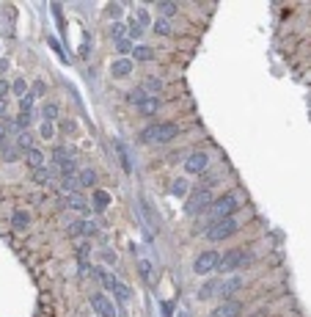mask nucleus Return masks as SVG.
<instances>
[{"instance_id": "nucleus-1", "label": "nucleus", "mask_w": 311, "mask_h": 317, "mask_svg": "<svg viewBox=\"0 0 311 317\" xmlns=\"http://www.w3.org/2000/svg\"><path fill=\"white\" fill-rule=\"evenodd\" d=\"M179 135V124L174 121H163V124H149V127L141 133L143 144H168Z\"/></svg>"}, {"instance_id": "nucleus-2", "label": "nucleus", "mask_w": 311, "mask_h": 317, "mask_svg": "<svg viewBox=\"0 0 311 317\" xmlns=\"http://www.w3.org/2000/svg\"><path fill=\"white\" fill-rule=\"evenodd\" d=\"M234 232H237V221L234 218H223V221H212L204 234H207L212 243H220V240H226V237H231Z\"/></svg>"}, {"instance_id": "nucleus-3", "label": "nucleus", "mask_w": 311, "mask_h": 317, "mask_svg": "<svg viewBox=\"0 0 311 317\" xmlns=\"http://www.w3.org/2000/svg\"><path fill=\"white\" fill-rule=\"evenodd\" d=\"M234 210H237V199L231 196V193H226V196L215 199L207 213L212 215V221H223V218H231V213H234Z\"/></svg>"}, {"instance_id": "nucleus-4", "label": "nucleus", "mask_w": 311, "mask_h": 317, "mask_svg": "<svg viewBox=\"0 0 311 317\" xmlns=\"http://www.w3.org/2000/svg\"><path fill=\"white\" fill-rule=\"evenodd\" d=\"M243 262H251V257H245V251H240V249H231V251H226V254L218 257L215 270H218V273H231V270L240 267Z\"/></svg>"}, {"instance_id": "nucleus-5", "label": "nucleus", "mask_w": 311, "mask_h": 317, "mask_svg": "<svg viewBox=\"0 0 311 317\" xmlns=\"http://www.w3.org/2000/svg\"><path fill=\"white\" fill-rule=\"evenodd\" d=\"M212 204V196H210V190L201 188V190H196L193 196L187 199V204H185V213L187 215H198V213H207Z\"/></svg>"}, {"instance_id": "nucleus-6", "label": "nucleus", "mask_w": 311, "mask_h": 317, "mask_svg": "<svg viewBox=\"0 0 311 317\" xmlns=\"http://www.w3.org/2000/svg\"><path fill=\"white\" fill-rule=\"evenodd\" d=\"M218 251H204V254H198L196 257V262H193V270L198 276H207L210 270H215V265H218Z\"/></svg>"}, {"instance_id": "nucleus-7", "label": "nucleus", "mask_w": 311, "mask_h": 317, "mask_svg": "<svg viewBox=\"0 0 311 317\" xmlns=\"http://www.w3.org/2000/svg\"><path fill=\"white\" fill-rule=\"evenodd\" d=\"M207 163H210V157H207L204 152H193L185 160V171L187 174H204L207 171Z\"/></svg>"}, {"instance_id": "nucleus-8", "label": "nucleus", "mask_w": 311, "mask_h": 317, "mask_svg": "<svg viewBox=\"0 0 311 317\" xmlns=\"http://www.w3.org/2000/svg\"><path fill=\"white\" fill-rule=\"evenodd\" d=\"M91 306L99 312L102 317H116V306H113V300L105 298L102 292H97V295H91Z\"/></svg>"}, {"instance_id": "nucleus-9", "label": "nucleus", "mask_w": 311, "mask_h": 317, "mask_svg": "<svg viewBox=\"0 0 311 317\" xmlns=\"http://www.w3.org/2000/svg\"><path fill=\"white\" fill-rule=\"evenodd\" d=\"M210 317H240V303H237V300H226V303H220V306L212 309Z\"/></svg>"}, {"instance_id": "nucleus-10", "label": "nucleus", "mask_w": 311, "mask_h": 317, "mask_svg": "<svg viewBox=\"0 0 311 317\" xmlns=\"http://www.w3.org/2000/svg\"><path fill=\"white\" fill-rule=\"evenodd\" d=\"M132 69H135V64L130 58H118V61L110 64V75L113 77H127V75H132Z\"/></svg>"}, {"instance_id": "nucleus-11", "label": "nucleus", "mask_w": 311, "mask_h": 317, "mask_svg": "<svg viewBox=\"0 0 311 317\" xmlns=\"http://www.w3.org/2000/svg\"><path fill=\"white\" fill-rule=\"evenodd\" d=\"M69 234H97V223L94 221H72L69 223Z\"/></svg>"}, {"instance_id": "nucleus-12", "label": "nucleus", "mask_w": 311, "mask_h": 317, "mask_svg": "<svg viewBox=\"0 0 311 317\" xmlns=\"http://www.w3.org/2000/svg\"><path fill=\"white\" fill-rule=\"evenodd\" d=\"M243 284H245V279H243V276H231L229 282H223V284H220V298H231V295H234V292L240 290Z\"/></svg>"}, {"instance_id": "nucleus-13", "label": "nucleus", "mask_w": 311, "mask_h": 317, "mask_svg": "<svg viewBox=\"0 0 311 317\" xmlns=\"http://www.w3.org/2000/svg\"><path fill=\"white\" fill-rule=\"evenodd\" d=\"M77 182H80V188H94V185H97V171H91V168H83V171H80V177H77Z\"/></svg>"}, {"instance_id": "nucleus-14", "label": "nucleus", "mask_w": 311, "mask_h": 317, "mask_svg": "<svg viewBox=\"0 0 311 317\" xmlns=\"http://www.w3.org/2000/svg\"><path fill=\"white\" fill-rule=\"evenodd\" d=\"M113 298H118V300H132V290H130V287H127V284H121V282H116V287H113Z\"/></svg>"}, {"instance_id": "nucleus-15", "label": "nucleus", "mask_w": 311, "mask_h": 317, "mask_svg": "<svg viewBox=\"0 0 311 317\" xmlns=\"http://www.w3.org/2000/svg\"><path fill=\"white\" fill-rule=\"evenodd\" d=\"M132 55H135V61H151L154 58V50L146 47V44H138V47H132Z\"/></svg>"}, {"instance_id": "nucleus-16", "label": "nucleus", "mask_w": 311, "mask_h": 317, "mask_svg": "<svg viewBox=\"0 0 311 317\" xmlns=\"http://www.w3.org/2000/svg\"><path fill=\"white\" fill-rule=\"evenodd\" d=\"M42 163H44V154L39 149H28V166H33L36 171V168H42Z\"/></svg>"}, {"instance_id": "nucleus-17", "label": "nucleus", "mask_w": 311, "mask_h": 317, "mask_svg": "<svg viewBox=\"0 0 311 317\" xmlns=\"http://www.w3.org/2000/svg\"><path fill=\"white\" fill-rule=\"evenodd\" d=\"M116 152H118V157H121V166H124V171H132V160H130V154H127L124 144H118V141H116Z\"/></svg>"}, {"instance_id": "nucleus-18", "label": "nucleus", "mask_w": 311, "mask_h": 317, "mask_svg": "<svg viewBox=\"0 0 311 317\" xmlns=\"http://www.w3.org/2000/svg\"><path fill=\"white\" fill-rule=\"evenodd\" d=\"M127 100H130L132 105H143L146 100H149V97H146V91H143V88H132V91L127 94Z\"/></svg>"}, {"instance_id": "nucleus-19", "label": "nucleus", "mask_w": 311, "mask_h": 317, "mask_svg": "<svg viewBox=\"0 0 311 317\" xmlns=\"http://www.w3.org/2000/svg\"><path fill=\"white\" fill-rule=\"evenodd\" d=\"M157 11H160L163 19H165V17H174V14L179 11V6L177 3H157Z\"/></svg>"}, {"instance_id": "nucleus-20", "label": "nucleus", "mask_w": 311, "mask_h": 317, "mask_svg": "<svg viewBox=\"0 0 311 317\" xmlns=\"http://www.w3.org/2000/svg\"><path fill=\"white\" fill-rule=\"evenodd\" d=\"M110 36H113V42H124L127 25H121V22H113V28H110Z\"/></svg>"}, {"instance_id": "nucleus-21", "label": "nucleus", "mask_w": 311, "mask_h": 317, "mask_svg": "<svg viewBox=\"0 0 311 317\" xmlns=\"http://www.w3.org/2000/svg\"><path fill=\"white\" fill-rule=\"evenodd\" d=\"M42 116H44V121H55V119H58V105L47 102V105H44V111H42Z\"/></svg>"}, {"instance_id": "nucleus-22", "label": "nucleus", "mask_w": 311, "mask_h": 317, "mask_svg": "<svg viewBox=\"0 0 311 317\" xmlns=\"http://www.w3.org/2000/svg\"><path fill=\"white\" fill-rule=\"evenodd\" d=\"M215 290H220V284H218V282H207V284L201 287V290H198V298H201V300H207V298H210V295H212Z\"/></svg>"}, {"instance_id": "nucleus-23", "label": "nucleus", "mask_w": 311, "mask_h": 317, "mask_svg": "<svg viewBox=\"0 0 311 317\" xmlns=\"http://www.w3.org/2000/svg\"><path fill=\"white\" fill-rule=\"evenodd\" d=\"M11 91H14V94L19 97V100H22V97L28 94V86H25V77H17V80H14V83H11Z\"/></svg>"}, {"instance_id": "nucleus-24", "label": "nucleus", "mask_w": 311, "mask_h": 317, "mask_svg": "<svg viewBox=\"0 0 311 317\" xmlns=\"http://www.w3.org/2000/svg\"><path fill=\"white\" fill-rule=\"evenodd\" d=\"M171 193H174V196H187V182L185 180H174L171 182Z\"/></svg>"}, {"instance_id": "nucleus-25", "label": "nucleus", "mask_w": 311, "mask_h": 317, "mask_svg": "<svg viewBox=\"0 0 311 317\" xmlns=\"http://www.w3.org/2000/svg\"><path fill=\"white\" fill-rule=\"evenodd\" d=\"M33 177H36L39 182H50L52 177H55V168H36Z\"/></svg>"}, {"instance_id": "nucleus-26", "label": "nucleus", "mask_w": 311, "mask_h": 317, "mask_svg": "<svg viewBox=\"0 0 311 317\" xmlns=\"http://www.w3.org/2000/svg\"><path fill=\"white\" fill-rule=\"evenodd\" d=\"M11 223H14V229H25V226H28V213L17 210V213H14V218H11Z\"/></svg>"}, {"instance_id": "nucleus-27", "label": "nucleus", "mask_w": 311, "mask_h": 317, "mask_svg": "<svg viewBox=\"0 0 311 317\" xmlns=\"http://www.w3.org/2000/svg\"><path fill=\"white\" fill-rule=\"evenodd\" d=\"M127 36H130L132 42H135V39H141V36H143V25H138V22L132 19V22L127 25Z\"/></svg>"}, {"instance_id": "nucleus-28", "label": "nucleus", "mask_w": 311, "mask_h": 317, "mask_svg": "<svg viewBox=\"0 0 311 317\" xmlns=\"http://www.w3.org/2000/svg\"><path fill=\"white\" fill-rule=\"evenodd\" d=\"M154 33H160V36H168L171 33V25H168V19H154Z\"/></svg>"}, {"instance_id": "nucleus-29", "label": "nucleus", "mask_w": 311, "mask_h": 317, "mask_svg": "<svg viewBox=\"0 0 311 317\" xmlns=\"http://www.w3.org/2000/svg\"><path fill=\"white\" fill-rule=\"evenodd\" d=\"M66 204H69V207H75V210H80V213H85V210H88V207H85V201H83L80 196H75V193H69Z\"/></svg>"}, {"instance_id": "nucleus-30", "label": "nucleus", "mask_w": 311, "mask_h": 317, "mask_svg": "<svg viewBox=\"0 0 311 317\" xmlns=\"http://www.w3.org/2000/svg\"><path fill=\"white\" fill-rule=\"evenodd\" d=\"M160 88H163V80H160V77H149V80L143 83V91H154V94H157Z\"/></svg>"}, {"instance_id": "nucleus-31", "label": "nucleus", "mask_w": 311, "mask_h": 317, "mask_svg": "<svg viewBox=\"0 0 311 317\" xmlns=\"http://www.w3.org/2000/svg\"><path fill=\"white\" fill-rule=\"evenodd\" d=\"M94 201H97V207H99V210H105V207L110 204V196L105 193V190H97V193H94Z\"/></svg>"}, {"instance_id": "nucleus-32", "label": "nucleus", "mask_w": 311, "mask_h": 317, "mask_svg": "<svg viewBox=\"0 0 311 317\" xmlns=\"http://www.w3.org/2000/svg\"><path fill=\"white\" fill-rule=\"evenodd\" d=\"M61 174H64V177H75V174H77V163H75V160L61 163Z\"/></svg>"}, {"instance_id": "nucleus-33", "label": "nucleus", "mask_w": 311, "mask_h": 317, "mask_svg": "<svg viewBox=\"0 0 311 317\" xmlns=\"http://www.w3.org/2000/svg\"><path fill=\"white\" fill-rule=\"evenodd\" d=\"M135 22H138V25H149V9H135Z\"/></svg>"}, {"instance_id": "nucleus-34", "label": "nucleus", "mask_w": 311, "mask_h": 317, "mask_svg": "<svg viewBox=\"0 0 311 317\" xmlns=\"http://www.w3.org/2000/svg\"><path fill=\"white\" fill-rule=\"evenodd\" d=\"M61 188L66 190V193H75V190L80 188V182H77V180H72V177H64V182H61Z\"/></svg>"}, {"instance_id": "nucleus-35", "label": "nucleus", "mask_w": 311, "mask_h": 317, "mask_svg": "<svg viewBox=\"0 0 311 317\" xmlns=\"http://www.w3.org/2000/svg\"><path fill=\"white\" fill-rule=\"evenodd\" d=\"M52 160L61 166V163H66V160H72V157H69V152L64 149V146H58V149H55V154H52Z\"/></svg>"}, {"instance_id": "nucleus-36", "label": "nucleus", "mask_w": 311, "mask_h": 317, "mask_svg": "<svg viewBox=\"0 0 311 317\" xmlns=\"http://www.w3.org/2000/svg\"><path fill=\"white\" fill-rule=\"evenodd\" d=\"M33 94H25L22 100H19V108H22V113H31V108H33Z\"/></svg>"}, {"instance_id": "nucleus-37", "label": "nucleus", "mask_w": 311, "mask_h": 317, "mask_svg": "<svg viewBox=\"0 0 311 317\" xmlns=\"http://www.w3.org/2000/svg\"><path fill=\"white\" fill-rule=\"evenodd\" d=\"M157 108H160V102H157L154 97H151V100H146V102L141 105V111H143V113H154V111H157Z\"/></svg>"}, {"instance_id": "nucleus-38", "label": "nucleus", "mask_w": 311, "mask_h": 317, "mask_svg": "<svg viewBox=\"0 0 311 317\" xmlns=\"http://www.w3.org/2000/svg\"><path fill=\"white\" fill-rule=\"evenodd\" d=\"M14 124H17V130H25L31 124V113H19L17 119H14Z\"/></svg>"}, {"instance_id": "nucleus-39", "label": "nucleus", "mask_w": 311, "mask_h": 317, "mask_svg": "<svg viewBox=\"0 0 311 317\" xmlns=\"http://www.w3.org/2000/svg\"><path fill=\"white\" fill-rule=\"evenodd\" d=\"M17 146L28 152V149H31V135H28V133H19V135H17Z\"/></svg>"}, {"instance_id": "nucleus-40", "label": "nucleus", "mask_w": 311, "mask_h": 317, "mask_svg": "<svg viewBox=\"0 0 311 317\" xmlns=\"http://www.w3.org/2000/svg\"><path fill=\"white\" fill-rule=\"evenodd\" d=\"M52 135H55V127H52V121H44V124H42V138H47V141H50Z\"/></svg>"}, {"instance_id": "nucleus-41", "label": "nucleus", "mask_w": 311, "mask_h": 317, "mask_svg": "<svg viewBox=\"0 0 311 317\" xmlns=\"http://www.w3.org/2000/svg\"><path fill=\"white\" fill-rule=\"evenodd\" d=\"M121 11H124V9H121V6H118V3H110V6H108V17L118 19V17H121Z\"/></svg>"}, {"instance_id": "nucleus-42", "label": "nucleus", "mask_w": 311, "mask_h": 317, "mask_svg": "<svg viewBox=\"0 0 311 317\" xmlns=\"http://www.w3.org/2000/svg\"><path fill=\"white\" fill-rule=\"evenodd\" d=\"M116 47H118L121 52H132V47H135V44L130 42V39H124V42H116Z\"/></svg>"}, {"instance_id": "nucleus-43", "label": "nucleus", "mask_w": 311, "mask_h": 317, "mask_svg": "<svg viewBox=\"0 0 311 317\" xmlns=\"http://www.w3.org/2000/svg\"><path fill=\"white\" fill-rule=\"evenodd\" d=\"M138 267H141V276L146 279V282H149V279H151V265H149V262H141Z\"/></svg>"}, {"instance_id": "nucleus-44", "label": "nucleus", "mask_w": 311, "mask_h": 317, "mask_svg": "<svg viewBox=\"0 0 311 317\" xmlns=\"http://www.w3.org/2000/svg\"><path fill=\"white\" fill-rule=\"evenodd\" d=\"M39 94H44V83H42V80H36V83H33V97H39Z\"/></svg>"}, {"instance_id": "nucleus-45", "label": "nucleus", "mask_w": 311, "mask_h": 317, "mask_svg": "<svg viewBox=\"0 0 311 317\" xmlns=\"http://www.w3.org/2000/svg\"><path fill=\"white\" fill-rule=\"evenodd\" d=\"M9 94V83L6 80H0V102H3V97Z\"/></svg>"}, {"instance_id": "nucleus-46", "label": "nucleus", "mask_w": 311, "mask_h": 317, "mask_svg": "<svg viewBox=\"0 0 311 317\" xmlns=\"http://www.w3.org/2000/svg\"><path fill=\"white\" fill-rule=\"evenodd\" d=\"M102 257H105V262H116V254H113V251H105Z\"/></svg>"}]
</instances>
